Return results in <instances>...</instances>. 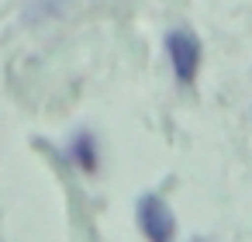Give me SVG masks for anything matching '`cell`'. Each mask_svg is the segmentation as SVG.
Returning <instances> with one entry per match:
<instances>
[{
    "instance_id": "6da1fadb",
    "label": "cell",
    "mask_w": 252,
    "mask_h": 242,
    "mask_svg": "<svg viewBox=\"0 0 252 242\" xmlns=\"http://www.w3.org/2000/svg\"><path fill=\"white\" fill-rule=\"evenodd\" d=\"M166 52H169V63H173L176 80H180L183 87L193 83L197 66H200V42H197L190 32H173V35L166 38Z\"/></svg>"
},
{
    "instance_id": "3957f363",
    "label": "cell",
    "mask_w": 252,
    "mask_h": 242,
    "mask_svg": "<svg viewBox=\"0 0 252 242\" xmlns=\"http://www.w3.org/2000/svg\"><path fill=\"white\" fill-rule=\"evenodd\" d=\"M69 159H73L80 170H87V173H94V170H97L100 152H97V142H94V135H90V132H80V135L69 142Z\"/></svg>"
},
{
    "instance_id": "7a4b0ae2",
    "label": "cell",
    "mask_w": 252,
    "mask_h": 242,
    "mask_svg": "<svg viewBox=\"0 0 252 242\" xmlns=\"http://www.w3.org/2000/svg\"><path fill=\"white\" fill-rule=\"evenodd\" d=\"M138 225H142V232H145L152 242H169L173 232H176V221H173L169 207H166L162 197H156V194H145V197L138 201Z\"/></svg>"
}]
</instances>
